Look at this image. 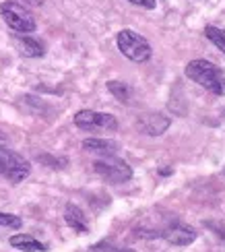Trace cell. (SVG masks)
<instances>
[{"instance_id":"8fae6325","label":"cell","mask_w":225,"mask_h":252,"mask_svg":"<svg viewBox=\"0 0 225 252\" xmlns=\"http://www.w3.org/2000/svg\"><path fill=\"white\" fill-rule=\"evenodd\" d=\"M83 149L89 151V153H95V155L108 157V155H116L118 149H120V145L116 141H110V139H85Z\"/></svg>"},{"instance_id":"7c38bea8","label":"cell","mask_w":225,"mask_h":252,"mask_svg":"<svg viewBox=\"0 0 225 252\" xmlns=\"http://www.w3.org/2000/svg\"><path fill=\"white\" fill-rule=\"evenodd\" d=\"M8 244L17 248V250H23V252H48V246L44 242H39L33 236L29 234H15L8 238Z\"/></svg>"},{"instance_id":"ba28073f","label":"cell","mask_w":225,"mask_h":252,"mask_svg":"<svg viewBox=\"0 0 225 252\" xmlns=\"http://www.w3.org/2000/svg\"><path fill=\"white\" fill-rule=\"evenodd\" d=\"M169 124H171V120L167 116H163V114H145V116H141L136 122L138 130L143 134H149V136L163 134L169 128Z\"/></svg>"},{"instance_id":"d6986e66","label":"cell","mask_w":225,"mask_h":252,"mask_svg":"<svg viewBox=\"0 0 225 252\" xmlns=\"http://www.w3.org/2000/svg\"><path fill=\"white\" fill-rule=\"evenodd\" d=\"M130 4L134 6H141V8H147V10H153L157 6V0H128Z\"/></svg>"},{"instance_id":"9a60e30c","label":"cell","mask_w":225,"mask_h":252,"mask_svg":"<svg viewBox=\"0 0 225 252\" xmlns=\"http://www.w3.org/2000/svg\"><path fill=\"white\" fill-rule=\"evenodd\" d=\"M0 227H8V229H21L23 227V219L13 213H2L0 211Z\"/></svg>"},{"instance_id":"5b68a950","label":"cell","mask_w":225,"mask_h":252,"mask_svg":"<svg viewBox=\"0 0 225 252\" xmlns=\"http://www.w3.org/2000/svg\"><path fill=\"white\" fill-rule=\"evenodd\" d=\"M93 170L110 184H124L132 178V167L116 155H108V157L97 159L93 163Z\"/></svg>"},{"instance_id":"4fadbf2b","label":"cell","mask_w":225,"mask_h":252,"mask_svg":"<svg viewBox=\"0 0 225 252\" xmlns=\"http://www.w3.org/2000/svg\"><path fill=\"white\" fill-rule=\"evenodd\" d=\"M108 91L112 93V95H114L118 101L130 103L132 91H130V87H128L126 83H122V81H110V83H108Z\"/></svg>"},{"instance_id":"5bb4252c","label":"cell","mask_w":225,"mask_h":252,"mask_svg":"<svg viewBox=\"0 0 225 252\" xmlns=\"http://www.w3.org/2000/svg\"><path fill=\"white\" fill-rule=\"evenodd\" d=\"M205 35H207V39L211 41L213 46L225 54V29H219L215 25H207L205 27Z\"/></svg>"},{"instance_id":"e0dca14e","label":"cell","mask_w":225,"mask_h":252,"mask_svg":"<svg viewBox=\"0 0 225 252\" xmlns=\"http://www.w3.org/2000/svg\"><path fill=\"white\" fill-rule=\"evenodd\" d=\"M205 227L211 229V232L215 234V238L219 240V242H223V246H225V225H223V223H217V221H205Z\"/></svg>"},{"instance_id":"7a4b0ae2","label":"cell","mask_w":225,"mask_h":252,"mask_svg":"<svg viewBox=\"0 0 225 252\" xmlns=\"http://www.w3.org/2000/svg\"><path fill=\"white\" fill-rule=\"evenodd\" d=\"M116 46H118V50H120V54L124 58H128L130 62H136V64H143V62L151 60V56H153L151 44H149L141 33H136V31H132V29L118 31Z\"/></svg>"},{"instance_id":"30bf717a","label":"cell","mask_w":225,"mask_h":252,"mask_svg":"<svg viewBox=\"0 0 225 252\" xmlns=\"http://www.w3.org/2000/svg\"><path fill=\"white\" fill-rule=\"evenodd\" d=\"M64 221L68 223V227H72L74 232L79 234H87L89 232V223H87V217H85L83 209L68 203L66 209H64Z\"/></svg>"},{"instance_id":"52a82bcc","label":"cell","mask_w":225,"mask_h":252,"mask_svg":"<svg viewBox=\"0 0 225 252\" xmlns=\"http://www.w3.org/2000/svg\"><path fill=\"white\" fill-rule=\"evenodd\" d=\"M159 238H163L167 244L171 246H190L196 240V232L190 225L182 221H171L167 223L161 232H157Z\"/></svg>"},{"instance_id":"ac0fdd59","label":"cell","mask_w":225,"mask_h":252,"mask_svg":"<svg viewBox=\"0 0 225 252\" xmlns=\"http://www.w3.org/2000/svg\"><path fill=\"white\" fill-rule=\"evenodd\" d=\"M37 161L48 163L50 167H64V165H66V159H56V157H50V155H39Z\"/></svg>"},{"instance_id":"277c9868","label":"cell","mask_w":225,"mask_h":252,"mask_svg":"<svg viewBox=\"0 0 225 252\" xmlns=\"http://www.w3.org/2000/svg\"><path fill=\"white\" fill-rule=\"evenodd\" d=\"M31 174V165L23 155H19L17 151L8 149V147L0 145V176L6 178L8 182L19 184Z\"/></svg>"},{"instance_id":"2e32d148","label":"cell","mask_w":225,"mask_h":252,"mask_svg":"<svg viewBox=\"0 0 225 252\" xmlns=\"http://www.w3.org/2000/svg\"><path fill=\"white\" fill-rule=\"evenodd\" d=\"M91 252H136V250L124 248V246H116V244L108 242V240H101V242H97V244L91 246Z\"/></svg>"},{"instance_id":"9c48e42d","label":"cell","mask_w":225,"mask_h":252,"mask_svg":"<svg viewBox=\"0 0 225 252\" xmlns=\"http://www.w3.org/2000/svg\"><path fill=\"white\" fill-rule=\"evenodd\" d=\"M15 44H17V48H19V52L23 56H27V58H41L46 54V48H44V44L41 41H37L35 37H31V35H15Z\"/></svg>"},{"instance_id":"6da1fadb","label":"cell","mask_w":225,"mask_h":252,"mask_svg":"<svg viewBox=\"0 0 225 252\" xmlns=\"http://www.w3.org/2000/svg\"><path fill=\"white\" fill-rule=\"evenodd\" d=\"M186 77L190 81H194L196 85H200L202 89H207L211 93H215V95L223 97L225 95V75L223 70L213 64L209 60H190L186 64Z\"/></svg>"},{"instance_id":"7402d4cb","label":"cell","mask_w":225,"mask_h":252,"mask_svg":"<svg viewBox=\"0 0 225 252\" xmlns=\"http://www.w3.org/2000/svg\"><path fill=\"white\" fill-rule=\"evenodd\" d=\"M223 116H225V112H223Z\"/></svg>"},{"instance_id":"44dd1931","label":"cell","mask_w":225,"mask_h":252,"mask_svg":"<svg viewBox=\"0 0 225 252\" xmlns=\"http://www.w3.org/2000/svg\"><path fill=\"white\" fill-rule=\"evenodd\" d=\"M223 176H225V167H223Z\"/></svg>"},{"instance_id":"8992f818","label":"cell","mask_w":225,"mask_h":252,"mask_svg":"<svg viewBox=\"0 0 225 252\" xmlns=\"http://www.w3.org/2000/svg\"><path fill=\"white\" fill-rule=\"evenodd\" d=\"M74 126L81 130H116L118 120L112 114H105V112L81 110L74 114Z\"/></svg>"},{"instance_id":"3957f363","label":"cell","mask_w":225,"mask_h":252,"mask_svg":"<svg viewBox=\"0 0 225 252\" xmlns=\"http://www.w3.org/2000/svg\"><path fill=\"white\" fill-rule=\"evenodd\" d=\"M0 15H2L4 23L17 33H33L37 29L33 15L23 4L15 2V0H6V2L0 4Z\"/></svg>"},{"instance_id":"ffe728a7","label":"cell","mask_w":225,"mask_h":252,"mask_svg":"<svg viewBox=\"0 0 225 252\" xmlns=\"http://www.w3.org/2000/svg\"><path fill=\"white\" fill-rule=\"evenodd\" d=\"M23 2H27V4H33V6H39L44 0H23Z\"/></svg>"}]
</instances>
